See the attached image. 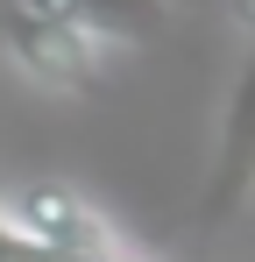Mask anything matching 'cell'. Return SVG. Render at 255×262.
Wrapping results in <instances>:
<instances>
[{
	"label": "cell",
	"instance_id": "obj_1",
	"mask_svg": "<svg viewBox=\"0 0 255 262\" xmlns=\"http://www.w3.org/2000/svg\"><path fill=\"white\" fill-rule=\"evenodd\" d=\"M0 227L29 248H50V255H71V248H99V220L85 213L64 184H29L14 199H0Z\"/></svg>",
	"mask_w": 255,
	"mask_h": 262
},
{
	"label": "cell",
	"instance_id": "obj_2",
	"mask_svg": "<svg viewBox=\"0 0 255 262\" xmlns=\"http://www.w3.org/2000/svg\"><path fill=\"white\" fill-rule=\"evenodd\" d=\"M85 262H142V255H135V248H92Z\"/></svg>",
	"mask_w": 255,
	"mask_h": 262
}]
</instances>
